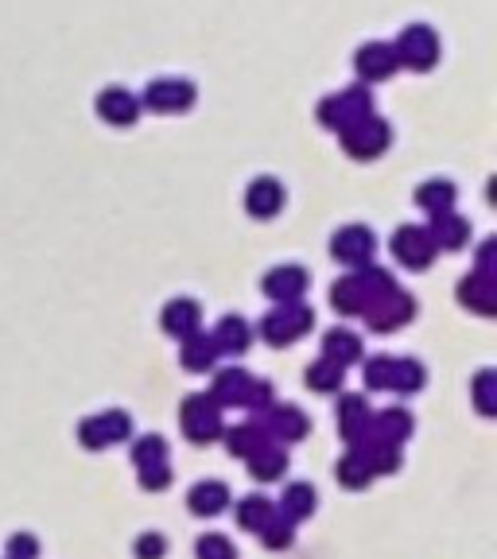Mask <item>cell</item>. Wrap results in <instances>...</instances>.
Returning a JSON list of instances; mask_svg holds the SVG:
<instances>
[{
    "mask_svg": "<svg viewBox=\"0 0 497 559\" xmlns=\"http://www.w3.org/2000/svg\"><path fill=\"white\" fill-rule=\"evenodd\" d=\"M179 424L191 435V443H214V439H222V431H226L222 428V408H218L206 393H195L183 400Z\"/></svg>",
    "mask_w": 497,
    "mask_h": 559,
    "instance_id": "6da1fadb",
    "label": "cell"
},
{
    "mask_svg": "<svg viewBox=\"0 0 497 559\" xmlns=\"http://www.w3.org/2000/svg\"><path fill=\"white\" fill-rule=\"evenodd\" d=\"M129 435H133L129 412H101V416H90L78 424V443L86 451H105L113 443H125Z\"/></svg>",
    "mask_w": 497,
    "mask_h": 559,
    "instance_id": "7a4b0ae2",
    "label": "cell"
},
{
    "mask_svg": "<svg viewBox=\"0 0 497 559\" xmlns=\"http://www.w3.org/2000/svg\"><path fill=\"white\" fill-rule=\"evenodd\" d=\"M311 323H315L311 307H303V303H280L276 311L265 315L261 334H265V342H272V346H288V342H296L299 334H307Z\"/></svg>",
    "mask_w": 497,
    "mask_h": 559,
    "instance_id": "3957f363",
    "label": "cell"
},
{
    "mask_svg": "<svg viewBox=\"0 0 497 559\" xmlns=\"http://www.w3.org/2000/svg\"><path fill=\"white\" fill-rule=\"evenodd\" d=\"M389 140H393V132L389 125L381 121V117H362V121H354L350 129H342V144H346V152L354 156V160H373V156H381L385 148H389Z\"/></svg>",
    "mask_w": 497,
    "mask_h": 559,
    "instance_id": "277c9868",
    "label": "cell"
},
{
    "mask_svg": "<svg viewBox=\"0 0 497 559\" xmlns=\"http://www.w3.org/2000/svg\"><path fill=\"white\" fill-rule=\"evenodd\" d=\"M369 113H373V101H369V94H365L362 86L342 90V94H334V98H327L319 105V121H323L327 129H338V132L350 129L354 121H362Z\"/></svg>",
    "mask_w": 497,
    "mask_h": 559,
    "instance_id": "5b68a950",
    "label": "cell"
},
{
    "mask_svg": "<svg viewBox=\"0 0 497 559\" xmlns=\"http://www.w3.org/2000/svg\"><path fill=\"white\" fill-rule=\"evenodd\" d=\"M362 315L373 330H397V327H404L412 315H416V299L408 296V292H400V288H393L389 296L365 303Z\"/></svg>",
    "mask_w": 497,
    "mask_h": 559,
    "instance_id": "8992f818",
    "label": "cell"
},
{
    "mask_svg": "<svg viewBox=\"0 0 497 559\" xmlns=\"http://www.w3.org/2000/svg\"><path fill=\"white\" fill-rule=\"evenodd\" d=\"M435 55H439V39H435L431 28H424V24L404 28V35H400V43H397V63L428 70V66L435 63Z\"/></svg>",
    "mask_w": 497,
    "mask_h": 559,
    "instance_id": "52a82bcc",
    "label": "cell"
},
{
    "mask_svg": "<svg viewBox=\"0 0 497 559\" xmlns=\"http://www.w3.org/2000/svg\"><path fill=\"white\" fill-rule=\"evenodd\" d=\"M373 233L365 230V226H346V230H338L331 237V253H334V261H342V264H369V257H373Z\"/></svg>",
    "mask_w": 497,
    "mask_h": 559,
    "instance_id": "ba28073f",
    "label": "cell"
},
{
    "mask_svg": "<svg viewBox=\"0 0 497 559\" xmlns=\"http://www.w3.org/2000/svg\"><path fill=\"white\" fill-rule=\"evenodd\" d=\"M393 253H397V261H404L408 268H428L431 257H435V245H431L428 230H420V226H400L393 233Z\"/></svg>",
    "mask_w": 497,
    "mask_h": 559,
    "instance_id": "9c48e42d",
    "label": "cell"
},
{
    "mask_svg": "<svg viewBox=\"0 0 497 559\" xmlns=\"http://www.w3.org/2000/svg\"><path fill=\"white\" fill-rule=\"evenodd\" d=\"M307 416L299 412L296 404H272L268 408V420H265V431L272 443H299L303 435H307Z\"/></svg>",
    "mask_w": 497,
    "mask_h": 559,
    "instance_id": "30bf717a",
    "label": "cell"
},
{
    "mask_svg": "<svg viewBox=\"0 0 497 559\" xmlns=\"http://www.w3.org/2000/svg\"><path fill=\"white\" fill-rule=\"evenodd\" d=\"M303 292H307V272L299 264H280L265 276V296L276 303H299Z\"/></svg>",
    "mask_w": 497,
    "mask_h": 559,
    "instance_id": "8fae6325",
    "label": "cell"
},
{
    "mask_svg": "<svg viewBox=\"0 0 497 559\" xmlns=\"http://www.w3.org/2000/svg\"><path fill=\"white\" fill-rule=\"evenodd\" d=\"M148 105L160 109V113H175V109H187L195 101V86L183 82V78H160L148 86Z\"/></svg>",
    "mask_w": 497,
    "mask_h": 559,
    "instance_id": "7c38bea8",
    "label": "cell"
},
{
    "mask_svg": "<svg viewBox=\"0 0 497 559\" xmlns=\"http://www.w3.org/2000/svg\"><path fill=\"white\" fill-rule=\"evenodd\" d=\"M249 373L245 369H237V365H230V369H218L214 373V385H210V400L218 404V408H241V396H245V389H249Z\"/></svg>",
    "mask_w": 497,
    "mask_h": 559,
    "instance_id": "4fadbf2b",
    "label": "cell"
},
{
    "mask_svg": "<svg viewBox=\"0 0 497 559\" xmlns=\"http://www.w3.org/2000/svg\"><path fill=\"white\" fill-rule=\"evenodd\" d=\"M369 420H373V412H369V404L362 396H342L338 400V428H342V439L350 447L362 443V435L369 431Z\"/></svg>",
    "mask_w": 497,
    "mask_h": 559,
    "instance_id": "5bb4252c",
    "label": "cell"
},
{
    "mask_svg": "<svg viewBox=\"0 0 497 559\" xmlns=\"http://www.w3.org/2000/svg\"><path fill=\"white\" fill-rule=\"evenodd\" d=\"M245 206H249V214H257V218H272V214L284 206V187H280L272 175H261V179L249 183Z\"/></svg>",
    "mask_w": 497,
    "mask_h": 559,
    "instance_id": "9a60e30c",
    "label": "cell"
},
{
    "mask_svg": "<svg viewBox=\"0 0 497 559\" xmlns=\"http://www.w3.org/2000/svg\"><path fill=\"white\" fill-rule=\"evenodd\" d=\"M222 439H226V451H230L233 459H249V455H257L261 447L272 443L265 424H237V428L222 431Z\"/></svg>",
    "mask_w": 497,
    "mask_h": 559,
    "instance_id": "2e32d148",
    "label": "cell"
},
{
    "mask_svg": "<svg viewBox=\"0 0 497 559\" xmlns=\"http://www.w3.org/2000/svg\"><path fill=\"white\" fill-rule=\"evenodd\" d=\"M226 505H230V486H226V482H199V486L187 494V509H191L195 517H218Z\"/></svg>",
    "mask_w": 497,
    "mask_h": 559,
    "instance_id": "e0dca14e",
    "label": "cell"
},
{
    "mask_svg": "<svg viewBox=\"0 0 497 559\" xmlns=\"http://www.w3.org/2000/svg\"><path fill=\"white\" fill-rule=\"evenodd\" d=\"M210 338H214L218 354H245L249 342H253V327H249L245 319H237V315H226V319L214 327Z\"/></svg>",
    "mask_w": 497,
    "mask_h": 559,
    "instance_id": "ac0fdd59",
    "label": "cell"
},
{
    "mask_svg": "<svg viewBox=\"0 0 497 559\" xmlns=\"http://www.w3.org/2000/svg\"><path fill=\"white\" fill-rule=\"evenodd\" d=\"M199 303L195 299H171L164 307V330L175 338H187V334H199Z\"/></svg>",
    "mask_w": 497,
    "mask_h": 559,
    "instance_id": "d6986e66",
    "label": "cell"
},
{
    "mask_svg": "<svg viewBox=\"0 0 497 559\" xmlns=\"http://www.w3.org/2000/svg\"><path fill=\"white\" fill-rule=\"evenodd\" d=\"M358 70H362V78L381 82V78H389L397 70V51L389 43H365L358 51Z\"/></svg>",
    "mask_w": 497,
    "mask_h": 559,
    "instance_id": "ffe728a7",
    "label": "cell"
},
{
    "mask_svg": "<svg viewBox=\"0 0 497 559\" xmlns=\"http://www.w3.org/2000/svg\"><path fill=\"white\" fill-rule=\"evenodd\" d=\"M98 109L105 121H113V125H133L136 113H140V105L129 90H121V86H109V90H101L98 98Z\"/></svg>",
    "mask_w": 497,
    "mask_h": 559,
    "instance_id": "44dd1931",
    "label": "cell"
},
{
    "mask_svg": "<svg viewBox=\"0 0 497 559\" xmlns=\"http://www.w3.org/2000/svg\"><path fill=\"white\" fill-rule=\"evenodd\" d=\"M323 358L334 362L338 369L354 365L358 358H362V342H358V334H354V330H327V338H323Z\"/></svg>",
    "mask_w": 497,
    "mask_h": 559,
    "instance_id": "7402d4cb",
    "label": "cell"
},
{
    "mask_svg": "<svg viewBox=\"0 0 497 559\" xmlns=\"http://www.w3.org/2000/svg\"><path fill=\"white\" fill-rule=\"evenodd\" d=\"M218 358V346H214V338L210 334H187L183 338V350H179V362L183 369H191V373H206L210 365Z\"/></svg>",
    "mask_w": 497,
    "mask_h": 559,
    "instance_id": "603a6c76",
    "label": "cell"
},
{
    "mask_svg": "<svg viewBox=\"0 0 497 559\" xmlns=\"http://www.w3.org/2000/svg\"><path fill=\"white\" fill-rule=\"evenodd\" d=\"M315 505H319V501H315V490H311L307 482H292V486L284 490V497H280V509H276V513L288 517V521L296 525V521H307V517L315 513Z\"/></svg>",
    "mask_w": 497,
    "mask_h": 559,
    "instance_id": "cb8c5ba5",
    "label": "cell"
},
{
    "mask_svg": "<svg viewBox=\"0 0 497 559\" xmlns=\"http://www.w3.org/2000/svg\"><path fill=\"white\" fill-rule=\"evenodd\" d=\"M466 233H470V226H466V218H455V214H431V245L435 249H459L466 241Z\"/></svg>",
    "mask_w": 497,
    "mask_h": 559,
    "instance_id": "d4e9b609",
    "label": "cell"
},
{
    "mask_svg": "<svg viewBox=\"0 0 497 559\" xmlns=\"http://www.w3.org/2000/svg\"><path fill=\"white\" fill-rule=\"evenodd\" d=\"M459 299H463L466 307H474L478 315H494V280H490V276H482V272L463 276V284H459Z\"/></svg>",
    "mask_w": 497,
    "mask_h": 559,
    "instance_id": "484cf974",
    "label": "cell"
},
{
    "mask_svg": "<svg viewBox=\"0 0 497 559\" xmlns=\"http://www.w3.org/2000/svg\"><path fill=\"white\" fill-rule=\"evenodd\" d=\"M249 470H253V478H261V482H276V478L288 470V455L280 451V443H268L257 455H249Z\"/></svg>",
    "mask_w": 497,
    "mask_h": 559,
    "instance_id": "4316f807",
    "label": "cell"
},
{
    "mask_svg": "<svg viewBox=\"0 0 497 559\" xmlns=\"http://www.w3.org/2000/svg\"><path fill=\"white\" fill-rule=\"evenodd\" d=\"M272 513H276V505H272L265 494H253L237 505V525L249 528V532H261V528L272 521Z\"/></svg>",
    "mask_w": 497,
    "mask_h": 559,
    "instance_id": "83f0119b",
    "label": "cell"
},
{
    "mask_svg": "<svg viewBox=\"0 0 497 559\" xmlns=\"http://www.w3.org/2000/svg\"><path fill=\"white\" fill-rule=\"evenodd\" d=\"M424 365L416 362V358H393V393H404V396H412V393H420L424 389Z\"/></svg>",
    "mask_w": 497,
    "mask_h": 559,
    "instance_id": "f1b7e54d",
    "label": "cell"
},
{
    "mask_svg": "<svg viewBox=\"0 0 497 559\" xmlns=\"http://www.w3.org/2000/svg\"><path fill=\"white\" fill-rule=\"evenodd\" d=\"M416 202L431 210V214H451V206H455V187L447 183V179H431L424 183L420 191H416Z\"/></svg>",
    "mask_w": 497,
    "mask_h": 559,
    "instance_id": "f546056e",
    "label": "cell"
},
{
    "mask_svg": "<svg viewBox=\"0 0 497 559\" xmlns=\"http://www.w3.org/2000/svg\"><path fill=\"white\" fill-rule=\"evenodd\" d=\"M342 377H346V373L323 358V362L307 365V377H303V381H307V389H315V393H338V389H342Z\"/></svg>",
    "mask_w": 497,
    "mask_h": 559,
    "instance_id": "4dcf8cb0",
    "label": "cell"
},
{
    "mask_svg": "<svg viewBox=\"0 0 497 559\" xmlns=\"http://www.w3.org/2000/svg\"><path fill=\"white\" fill-rule=\"evenodd\" d=\"M338 482H342L346 490H365V486L373 482V470H369V462H365L358 451H350L346 459L338 462Z\"/></svg>",
    "mask_w": 497,
    "mask_h": 559,
    "instance_id": "1f68e13d",
    "label": "cell"
},
{
    "mask_svg": "<svg viewBox=\"0 0 497 559\" xmlns=\"http://www.w3.org/2000/svg\"><path fill=\"white\" fill-rule=\"evenodd\" d=\"M257 536H261V544H265L268 552H284V548H292V540H296L292 521H288V517H280V513H272V521H268Z\"/></svg>",
    "mask_w": 497,
    "mask_h": 559,
    "instance_id": "d6a6232c",
    "label": "cell"
},
{
    "mask_svg": "<svg viewBox=\"0 0 497 559\" xmlns=\"http://www.w3.org/2000/svg\"><path fill=\"white\" fill-rule=\"evenodd\" d=\"M331 303L342 311V315H362L365 299L358 292V284H354V276H346V280H338L331 288Z\"/></svg>",
    "mask_w": 497,
    "mask_h": 559,
    "instance_id": "836d02e7",
    "label": "cell"
},
{
    "mask_svg": "<svg viewBox=\"0 0 497 559\" xmlns=\"http://www.w3.org/2000/svg\"><path fill=\"white\" fill-rule=\"evenodd\" d=\"M474 404H478L482 416H494L497 412V373L494 369H482V373L474 377Z\"/></svg>",
    "mask_w": 497,
    "mask_h": 559,
    "instance_id": "e575fe53",
    "label": "cell"
},
{
    "mask_svg": "<svg viewBox=\"0 0 497 559\" xmlns=\"http://www.w3.org/2000/svg\"><path fill=\"white\" fill-rule=\"evenodd\" d=\"M393 385V358L389 354H377V358H369L365 362V389H373V393H385Z\"/></svg>",
    "mask_w": 497,
    "mask_h": 559,
    "instance_id": "d590c367",
    "label": "cell"
},
{
    "mask_svg": "<svg viewBox=\"0 0 497 559\" xmlns=\"http://www.w3.org/2000/svg\"><path fill=\"white\" fill-rule=\"evenodd\" d=\"M136 482H140V490H148V494H160L171 486V466L167 462H148V466H136Z\"/></svg>",
    "mask_w": 497,
    "mask_h": 559,
    "instance_id": "8d00e7d4",
    "label": "cell"
},
{
    "mask_svg": "<svg viewBox=\"0 0 497 559\" xmlns=\"http://www.w3.org/2000/svg\"><path fill=\"white\" fill-rule=\"evenodd\" d=\"M133 462L148 466V462H167V439L160 435H140L133 443Z\"/></svg>",
    "mask_w": 497,
    "mask_h": 559,
    "instance_id": "74e56055",
    "label": "cell"
},
{
    "mask_svg": "<svg viewBox=\"0 0 497 559\" xmlns=\"http://www.w3.org/2000/svg\"><path fill=\"white\" fill-rule=\"evenodd\" d=\"M199 559H237V548H233L230 536H218V532H206L195 548Z\"/></svg>",
    "mask_w": 497,
    "mask_h": 559,
    "instance_id": "f35d334b",
    "label": "cell"
},
{
    "mask_svg": "<svg viewBox=\"0 0 497 559\" xmlns=\"http://www.w3.org/2000/svg\"><path fill=\"white\" fill-rule=\"evenodd\" d=\"M241 408L268 412V408H272V385H268V381H249V389L241 396Z\"/></svg>",
    "mask_w": 497,
    "mask_h": 559,
    "instance_id": "ab89813d",
    "label": "cell"
},
{
    "mask_svg": "<svg viewBox=\"0 0 497 559\" xmlns=\"http://www.w3.org/2000/svg\"><path fill=\"white\" fill-rule=\"evenodd\" d=\"M164 552H167V540L160 532H144L136 540V559H164Z\"/></svg>",
    "mask_w": 497,
    "mask_h": 559,
    "instance_id": "60d3db41",
    "label": "cell"
},
{
    "mask_svg": "<svg viewBox=\"0 0 497 559\" xmlns=\"http://www.w3.org/2000/svg\"><path fill=\"white\" fill-rule=\"evenodd\" d=\"M39 556V540L28 536V532H16L12 540H8V559H35Z\"/></svg>",
    "mask_w": 497,
    "mask_h": 559,
    "instance_id": "b9f144b4",
    "label": "cell"
}]
</instances>
